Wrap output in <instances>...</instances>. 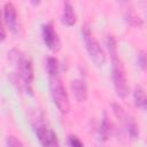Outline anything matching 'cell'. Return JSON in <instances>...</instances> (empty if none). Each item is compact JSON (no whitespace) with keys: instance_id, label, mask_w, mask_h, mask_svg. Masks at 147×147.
Listing matches in <instances>:
<instances>
[{"instance_id":"obj_1","label":"cell","mask_w":147,"mask_h":147,"mask_svg":"<svg viewBox=\"0 0 147 147\" xmlns=\"http://www.w3.org/2000/svg\"><path fill=\"white\" fill-rule=\"evenodd\" d=\"M49 77V90L52 99L57 107V109L62 114H67L69 111V98L67 94V91L59 78V75L56 76H48Z\"/></svg>"},{"instance_id":"obj_2","label":"cell","mask_w":147,"mask_h":147,"mask_svg":"<svg viewBox=\"0 0 147 147\" xmlns=\"http://www.w3.org/2000/svg\"><path fill=\"white\" fill-rule=\"evenodd\" d=\"M83 38H84V42L86 45V49L87 53L91 57V60L98 65H102L106 62V55L103 49L101 48L100 44L98 42V40L94 38V36L92 34V32L90 31L88 28H84L83 29Z\"/></svg>"},{"instance_id":"obj_3","label":"cell","mask_w":147,"mask_h":147,"mask_svg":"<svg viewBox=\"0 0 147 147\" xmlns=\"http://www.w3.org/2000/svg\"><path fill=\"white\" fill-rule=\"evenodd\" d=\"M113 82L117 95L121 98H125L129 93V86L123 65L117 56H113Z\"/></svg>"},{"instance_id":"obj_4","label":"cell","mask_w":147,"mask_h":147,"mask_svg":"<svg viewBox=\"0 0 147 147\" xmlns=\"http://www.w3.org/2000/svg\"><path fill=\"white\" fill-rule=\"evenodd\" d=\"M20 54V52H18ZM17 63L20 64V78L21 85L24 87L26 93L32 94V79H33V69L30 60L23 57L22 55H17Z\"/></svg>"},{"instance_id":"obj_5","label":"cell","mask_w":147,"mask_h":147,"mask_svg":"<svg viewBox=\"0 0 147 147\" xmlns=\"http://www.w3.org/2000/svg\"><path fill=\"white\" fill-rule=\"evenodd\" d=\"M33 127H34L37 138L42 146H57L59 145L55 132L52 129H49L45 123L37 121V124H33Z\"/></svg>"},{"instance_id":"obj_6","label":"cell","mask_w":147,"mask_h":147,"mask_svg":"<svg viewBox=\"0 0 147 147\" xmlns=\"http://www.w3.org/2000/svg\"><path fill=\"white\" fill-rule=\"evenodd\" d=\"M113 111H114L115 116L123 124V126H124L125 131L127 132V134L130 137H132V138H136L139 134V130H138V125L136 124L134 119L130 115H127L124 111V109L118 105H113Z\"/></svg>"},{"instance_id":"obj_7","label":"cell","mask_w":147,"mask_h":147,"mask_svg":"<svg viewBox=\"0 0 147 147\" xmlns=\"http://www.w3.org/2000/svg\"><path fill=\"white\" fill-rule=\"evenodd\" d=\"M42 39L45 45L53 52H57L61 47L60 39L52 24H45L42 26Z\"/></svg>"},{"instance_id":"obj_8","label":"cell","mask_w":147,"mask_h":147,"mask_svg":"<svg viewBox=\"0 0 147 147\" xmlns=\"http://www.w3.org/2000/svg\"><path fill=\"white\" fill-rule=\"evenodd\" d=\"M3 21L11 32H17V13L11 2H7L3 8Z\"/></svg>"},{"instance_id":"obj_9","label":"cell","mask_w":147,"mask_h":147,"mask_svg":"<svg viewBox=\"0 0 147 147\" xmlns=\"http://www.w3.org/2000/svg\"><path fill=\"white\" fill-rule=\"evenodd\" d=\"M71 90L75 95V98L79 101L83 102L87 98V86L84 79H75L71 83Z\"/></svg>"},{"instance_id":"obj_10","label":"cell","mask_w":147,"mask_h":147,"mask_svg":"<svg viewBox=\"0 0 147 147\" xmlns=\"http://www.w3.org/2000/svg\"><path fill=\"white\" fill-rule=\"evenodd\" d=\"M62 22L67 26H72L76 23L75 10H74L72 6L69 3H65V6H64V10H63V15H62Z\"/></svg>"},{"instance_id":"obj_11","label":"cell","mask_w":147,"mask_h":147,"mask_svg":"<svg viewBox=\"0 0 147 147\" xmlns=\"http://www.w3.org/2000/svg\"><path fill=\"white\" fill-rule=\"evenodd\" d=\"M133 99H134L136 105L147 113V94L145 93V91L142 88L136 87V90L133 92Z\"/></svg>"},{"instance_id":"obj_12","label":"cell","mask_w":147,"mask_h":147,"mask_svg":"<svg viewBox=\"0 0 147 147\" xmlns=\"http://www.w3.org/2000/svg\"><path fill=\"white\" fill-rule=\"evenodd\" d=\"M110 134H111V124L109 123L107 116H105L99 127V140L106 141L110 137Z\"/></svg>"},{"instance_id":"obj_13","label":"cell","mask_w":147,"mask_h":147,"mask_svg":"<svg viewBox=\"0 0 147 147\" xmlns=\"http://www.w3.org/2000/svg\"><path fill=\"white\" fill-rule=\"evenodd\" d=\"M47 72H48V76L59 75V62L55 57L47 59Z\"/></svg>"},{"instance_id":"obj_14","label":"cell","mask_w":147,"mask_h":147,"mask_svg":"<svg viewBox=\"0 0 147 147\" xmlns=\"http://www.w3.org/2000/svg\"><path fill=\"white\" fill-rule=\"evenodd\" d=\"M107 46H108V49H109V53L113 56H117V47H116V41L115 39L111 37V36H108L107 38Z\"/></svg>"},{"instance_id":"obj_15","label":"cell","mask_w":147,"mask_h":147,"mask_svg":"<svg viewBox=\"0 0 147 147\" xmlns=\"http://www.w3.org/2000/svg\"><path fill=\"white\" fill-rule=\"evenodd\" d=\"M7 146L9 147H16V146H23V142H21L20 140H17L15 137H8L7 141H6Z\"/></svg>"},{"instance_id":"obj_16","label":"cell","mask_w":147,"mask_h":147,"mask_svg":"<svg viewBox=\"0 0 147 147\" xmlns=\"http://www.w3.org/2000/svg\"><path fill=\"white\" fill-rule=\"evenodd\" d=\"M69 145L71 146H83V142L75 136H70L69 137Z\"/></svg>"},{"instance_id":"obj_17","label":"cell","mask_w":147,"mask_h":147,"mask_svg":"<svg viewBox=\"0 0 147 147\" xmlns=\"http://www.w3.org/2000/svg\"><path fill=\"white\" fill-rule=\"evenodd\" d=\"M139 63H140V65L147 71V56H146V54H141V55L139 56Z\"/></svg>"},{"instance_id":"obj_18","label":"cell","mask_w":147,"mask_h":147,"mask_svg":"<svg viewBox=\"0 0 147 147\" xmlns=\"http://www.w3.org/2000/svg\"><path fill=\"white\" fill-rule=\"evenodd\" d=\"M1 31H2V36H1V37H2V40H5V38H6V33H5V28H3V26L1 28Z\"/></svg>"},{"instance_id":"obj_19","label":"cell","mask_w":147,"mask_h":147,"mask_svg":"<svg viewBox=\"0 0 147 147\" xmlns=\"http://www.w3.org/2000/svg\"><path fill=\"white\" fill-rule=\"evenodd\" d=\"M31 1H32L34 5H38V3H39V0H31Z\"/></svg>"}]
</instances>
